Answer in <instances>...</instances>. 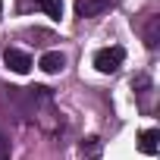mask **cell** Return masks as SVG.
Returning a JSON list of instances; mask_svg holds the SVG:
<instances>
[{
  "label": "cell",
  "instance_id": "9c48e42d",
  "mask_svg": "<svg viewBox=\"0 0 160 160\" xmlns=\"http://www.w3.org/2000/svg\"><path fill=\"white\" fill-rule=\"evenodd\" d=\"M0 10H3V0H0Z\"/></svg>",
  "mask_w": 160,
  "mask_h": 160
},
{
  "label": "cell",
  "instance_id": "52a82bcc",
  "mask_svg": "<svg viewBox=\"0 0 160 160\" xmlns=\"http://www.w3.org/2000/svg\"><path fill=\"white\" fill-rule=\"evenodd\" d=\"M157 28H160V19L151 16V22H148V28H144V44H148V47H157V41H160Z\"/></svg>",
  "mask_w": 160,
  "mask_h": 160
},
{
  "label": "cell",
  "instance_id": "277c9868",
  "mask_svg": "<svg viewBox=\"0 0 160 160\" xmlns=\"http://www.w3.org/2000/svg\"><path fill=\"white\" fill-rule=\"evenodd\" d=\"M47 75H57V72H63V66H66V57L60 53V50H47L44 57H41V63H38Z\"/></svg>",
  "mask_w": 160,
  "mask_h": 160
},
{
  "label": "cell",
  "instance_id": "ba28073f",
  "mask_svg": "<svg viewBox=\"0 0 160 160\" xmlns=\"http://www.w3.org/2000/svg\"><path fill=\"white\" fill-rule=\"evenodd\" d=\"M0 160H10V138L0 132Z\"/></svg>",
  "mask_w": 160,
  "mask_h": 160
},
{
  "label": "cell",
  "instance_id": "8992f818",
  "mask_svg": "<svg viewBox=\"0 0 160 160\" xmlns=\"http://www.w3.org/2000/svg\"><path fill=\"white\" fill-rule=\"evenodd\" d=\"M38 3V10L44 13V16H50V19H63V0H35Z\"/></svg>",
  "mask_w": 160,
  "mask_h": 160
},
{
  "label": "cell",
  "instance_id": "7a4b0ae2",
  "mask_svg": "<svg viewBox=\"0 0 160 160\" xmlns=\"http://www.w3.org/2000/svg\"><path fill=\"white\" fill-rule=\"evenodd\" d=\"M116 0H75V16L78 19H94L101 13H107Z\"/></svg>",
  "mask_w": 160,
  "mask_h": 160
},
{
  "label": "cell",
  "instance_id": "5b68a950",
  "mask_svg": "<svg viewBox=\"0 0 160 160\" xmlns=\"http://www.w3.org/2000/svg\"><path fill=\"white\" fill-rule=\"evenodd\" d=\"M138 151L141 154H157L160 151V129H144L138 135Z\"/></svg>",
  "mask_w": 160,
  "mask_h": 160
},
{
  "label": "cell",
  "instance_id": "6da1fadb",
  "mask_svg": "<svg viewBox=\"0 0 160 160\" xmlns=\"http://www.w3.org/2000/svg\"><path fill=\"white\" fill-rule=\"evenodd\" d=\"M122 60H126V50H122L119 44H113V47H101V50L94 53V69L104 72V75H110V72H116V69L122 66Z\"/></svg>",
  "mask_w": 160,
  "mask_h": 160
},
{
  "label": "cell",
  "instance_id": "3957f363",
  "mask_svg": "<svg viewBox=\"0 0 160 160\" xmlns=\"http://www.w3.org/2000/svg\"><path fill=\"white\" fill-rule=\"evenodd\" d=\"M3 63H7L13 72H19V75H25V72L32 69V57H28L25 50H16V47H7V50H3Z\"/></svg>",
  "mask_w": 160,
  "mask_h": 160
}]
</instances>
